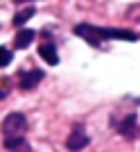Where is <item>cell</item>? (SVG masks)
<instances>
[{
    "label": "cell",
    "mask_w": 140,
    "mask_h": 152,
    "mask_svg": "<svg viewBox=\"0 0 140 152\" xmlns=\"http://www.w3.org/2000/svg\"><path fill=\"white\" fill-rule=\"evenodd\" d=\"M16 2H18V5H23V2H30V0H16Z\"/></svg>",
    "instance_id": "cell-12"
},
{
    "label": "cell",
    "mask_w": 140,
    "mask_h": 152,
    "mask_svg": "<svg viewBox=\"0 0 140 152\" xmlns=\"http://www.w3.org/2000/svg\"><path fill=\"white\" fill-rule=\"evenodd\" d=\"M75 34L86 39L90 45H97V48L106 39H124V41H136L138 39L134 32H127L122 27H95V25H84V23L75 27Z\"/></svg>",
    "instance_id": "cell-1"
},
{
    "label": "cell",
    "mask_w": 140,
    "mask_h": 152,
    "mask_svg": "<svg viewBox=\"0 0 140 152\" xmlns=\"http://www.w3.org/2000/svg\"><path fill=\"white\" fill-rule=\"evenodd\" d=\"M88 145V134L84 132V127L82 125H77L72 132H70L68 141H66V148H68L70 152H79L82 148Z\"/></svg>",
    "instance_id": "cell-3"
},
{
    "label": "cell",
    "mask_w": 140,
    "mask_h": 152,
    "mask_svg": "<svg viewBox=\"0 0 140 152\" xmlns=\"http://www.w3.org/2000/svg\"><path fill=\"white\" fill-rule=\"evenodd\" d=\"M32 39H34V32H32V30H20L18 34H16V41H14V45L23 50V48H27V45L32 43Z\"/></svg>",
    "instance_id": "cell-8"
},
{
    "label": "cell",
    "mask_w": 140,
    "mask_h": 152,
    "mask_svg": "<svg viewBox=\"0 0 140 152\" xmlns=\"http://www.w3.org/2000/svg\"><path fill=\"white\" fill-rule=\"evenodd\" d=\"M5 148L9 152H32V148L27 145V139L25 136H5Z\"/></svg>",
    "instance_id": "cell-5"
},
{
    "label": "cell",
    "mask_w": 140,
    "mask_h": 152,
    "mask_svg": "<svg viewBox=\"0 0 140 152\" xmlns=\"http://www.w3.org/2000/svg\"><path fill=\"white\" fill-rule=\"evenodd\" d=\"M136 127H138V121H136V116L131 114V116H127V118H122V123L118 125V132L131 141L136 136Z\"/></svg>",
    "instance_id": "cell-6"
},
{
    "label": "cell",
    "mask_w": 140,
    "mask_h": 152,
    "mask_svg": "<svg viewBox=\"0 0 140 152\" xmlns=\"http://www.w3.org/2000/svg\"><path fill=\"white\" fill-rule=\"evenodd\" d=\"M41 80H43V70L32 68V70H25V73L18 75V86L23 91H32V89H36V84Z\"/></svg>",
    "instance_id": "cell-4"
},
{
    "label": "cell",
    "mask_w": 140,
    "mask_h": 152,
    "mask_svg": "<svg viewBox=\"0 0 140 152\" xmlns=\"http://www.w3.org/2000/svg\"><path fill=\"white\" fill-rule=\"evenodd\" d=\"M5 95H7V93H5V91H2V89H0V100H2V98H5Z\"/></svg>",
    "instance_id": "cell-11"
},
{
    "label": "cell",
    "mask_w": 140,
    "mask_h": 152,
    "mask_svg": "<svg viewBox=\"0 0 140 152\" xmlns=\"http://www.w3.org/2000/svg\"><path fill=\"white\" fill-rule=\"evenodd\" d=\"M38 55H41V57H43L45 61L50 64V66H57V64H59V55H57V48H54L52 43H48V41L38 45Z\"/></svg>",
    "instance_id": "cell-7"
},
{
    "label": "cell",
    "mask_w": 140,
    "mask_h": 152,
    "mask_svg": "<svg viewBox=\"0 0 140 152\" xmlns=\"http://www.w3.org/2000/svg\"><path fill=\"white\" fill-rule=\"evenodd\" d=\"M34 14H36V9H34V7H27V9H23V12H18L16 16H14V25L20 27L23 23H27V20L32 18Z\"/></svg>",
    "instance_id": "cell-9"
},
{
    "label": "cell",
    "mask_w": 140,
    "mask_h": 152,
    "mask_svg": "<svg viewBox=\"0 0 140 152\" xmlns=\"http://www.w3.org/2000/svg\"><path fill=\"white\" fill-rule=\"evenodd\" d=\"M7 64H12V52L9 48H0V68H5Z\"/></svg>",
    "instance_id": "cell-10"
},
{
    "label": "cell",
    "mask_w": 140,
    "mask_h": 152,
    "mask_svg": "<svg viewBox=\"0 0 140 152\" xmlns=\"http://www.w3.org/2000/svg\"><path fill=\"white\" fill-rule=\"evenodd\" d=\"M25 132H27V118L18 111L9 114L2 121V134L5 136H25Z\"/></svg>",
    "instance_id": "cell-2"
}]
</instances>
